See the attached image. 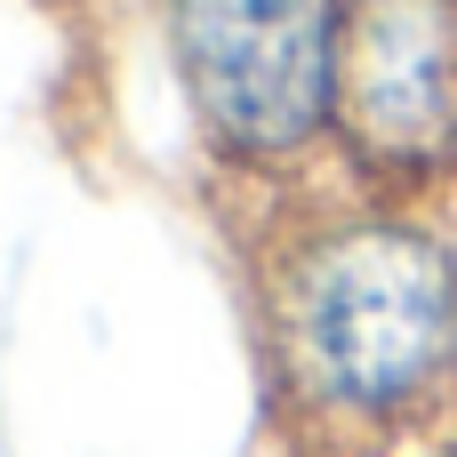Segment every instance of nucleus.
<instances>
[{
    "label": "nucleus",
    "mask_w": 457,
    "mask_h": 457,
    "mask_svg": "<svg viewBox=\"0 0 457 457\" xmlns=\"http://www.w3.org/2000/svg\"><path fill=\"white\" fill-rule=\"evenodd\" d=\"M289 329L321 402L394 418L457 353V265L418 225H345L305 257Z\"/></svg>",
    "instance_id": "nucleus-1"
},
{
    "label": "nucleus",
    "mask_w": 457,
    "mask_h": 457,
    "mask_svg": "<svg viewBox=\"0 0 457 457\" xmlns=\"http://www.w3.org/2000/svg\"><path fill=\"white\" fill-rule=\"evenodd\" d=\"M169 32L201 120L249 161L313 145L337 112V0H169Z\"/></svg>",
    "instance_id": "nucleus-2"
},
{
    "label": "nucleus",
    "mask_w": 457,
    "mask_h": 457,
    "mask_svg": "<svg viewBox=\"0 0 457 457\" xmlns=\"http://www.w3.org/2000/svg\"><path fill=\"white\" fill-rule=\"evenodd\" d=\"M337 120L361 161L434 177L457 161V0H353Z\"/></svg>",
    "instance_id": "nucleus-3"
}]
</instances>
